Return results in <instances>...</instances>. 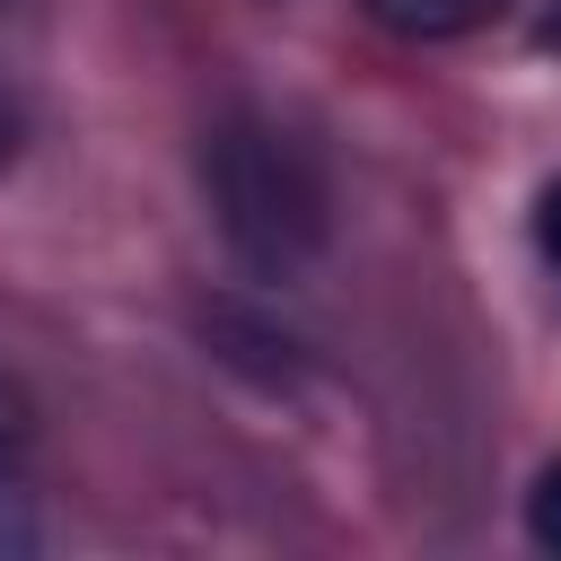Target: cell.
Masks as SVG:
<instances>
[{
  "label": "cell",
  "instance_id": "6",
  "mask_svg": "<svg viewBox=\"0 0 561 561\" xmlns=\"http://www.w3.org/2000/svg\"><path fill=\"white\" fill-rule=\"evenodd\" d=\"M543 44H552V53H561V0H552V9H543Z\"/></svg>",
  "mask_w": 561,
  "mask_h": 561
},
{
  "label": "cell",
  "instance_id": "5",
  "mask_svg": "<svg viewBox=\"0 0 561 561\" xmlns=\"http://www.w3.org/2000/svg\"><path fill=\"white\" fill-rule=\"evenodd\" d=\"M535 245H543V263L561 272V175L543 184V202H535Z\"/></svg>",
  "mask_w": 561,
  "mask_h": 561
},
{
  "label": "cell",
  "instance_id": "4",
  "mask_svg": "<svg viewBox=\"0 0 561 561\" xmlns=\"http://www.w3.org/2000/svg\"><path fill=\"white\" fill-rule=\"evenodd\" d=\"M526 535H535L543 552H561V465L535 473V491H526Z\"/></svg>",
  "mask_w": 561,
  "mask_h": 561
},
{
  "label": "cell",
  "instance_id": "1",
  "mask_svg": "<svg viewBox=\"0 0 561 561\" xmlns=\"http://www.w3.org/2000/svg\"><path fill=\"white\" fill-rule=\"evenodd\" d=\"M202 184H210L219 237L254 272L316 263V245L333 228V193H324V167H316V149L298 131H280L272 114H228L202 140Z\"/></svg>",
  "mask_w": 561,
  "mask_h": 561
},
{
  "label": "cell",
  "instance_id": "2",
  "mask_svg": "<svg viewBox=\"0 0 561 561\" xmlns=\"http://www.w3.org/2000/svg\"><path fill=\"white\" fill-rule=\"evenodd\" d=\"M394 35H412V44H447V35H473V26H491L508 0H368Z\"/></svg>",
  "mask_w": 561,
  "mask_h": 561
},
{
  "label": "cell",
  "instance_id": "3",
  "mask_svg": "<svg viewBox=\"0 0 561 561\" xmlns=\"http://www.w3.org/2000/svg\"><path fill=\"white\" fill-rule=\"evenodd\" d=\"M26 543V482H18V403L0 394V552Z\"/></svg>",
  "mask_w": 561,
  "mask_h": 561
}]
</instances>
